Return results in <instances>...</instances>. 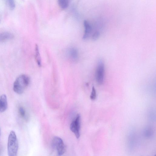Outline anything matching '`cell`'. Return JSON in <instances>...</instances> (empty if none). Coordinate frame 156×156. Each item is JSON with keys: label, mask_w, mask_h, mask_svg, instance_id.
<instances>
[{"label": "cell", "mask_w": 156, "mask_h": 156, "mask_svg": "<svg viewBox=\"0 0 156 156\" xmlns=\"http://www.w3.org/2000/svg\"><path fill=\"white\" fill-rule=\"evenodd\" d=\"M13 35L8 32H3L0 33V43H2L12 39Z\"/></svg>", "instance_id": "obj_8"}, {"label": "cell", "mask_w": 156, "mask_h": 156, "mask_svg": "<svg viewBox=\"0 0 156 156\" xmlns=\"http://www.w3.org/2000/svg\"><path fill=\"white\" fill-rule=\"evenodd\" d=\"M105 66L104 63L102 59L98 61L96 69L95 78L96 82L99 85L102 84L104 81Z\"/></svg>", "instance_id": "obj_3"}, {"label": "cell", "mask_w": 156, "mask_h": 156, "mask_svg": "<svg viewBox=\"0 0 156 156\" xmlns=\"http://www.w3.org/2000/svg\"><path fill=\"white\" fill-rule=\"evenodd\" d=\"M145 132L146 135H151V134L152 133V130L151 128L148 127L146 128L145 129Z\"/></svg>", "instance_id": "obj_16"}, {"label": "cell", "mask_w": 156, "mask_h": 156, "mask_svg": "<svg viewBox=\"0 0 156 156\" xmlns=\"http://www.w3.org/2000/svg\"><path fill=\"white\" fill-rule=\"evenodd\" d=\"M100 35V32L97 31L94 32L92 36V39L93 41H96L97 40L99 37Z\"/></svg>", "instance_id": "obj_14"}, {"label": "cell", "mask_w": 156, "mask_h": 156, "mask_svg": "<svg viewBox=\"0 0 156 156\" xmlns=\"http://www.w3.org/2000/svg\"><path fill=\"white\" fill-rule=\"evenodd\" d=\"M83 25L85 30L83 38L85 40L88 38L90 36L92 31V27L90 23L86 20L84 21Z\"/></svg>", "instance_id": "obj_6"}, {"label": "cell", "mask_w": 156, "mask_h": 156, "mask_svg": "<svg viewBox=\"0 0 156 156\" xmlns=\"http://www.w3.org/2000/svg\"><path fill=\"white\" fill-rule=\"evenodd\" d=\"M154 156H156V155H154Z\"/></svg>", "instance_id": "obj_17"}, {"label": "cell", "mask_w": 156, "mask_h": 156, "mask_svg": "<svg viewBox=\"0 0 156 156\" xmlns=\"http://www.w3.org/2000/svg\"><path fill=\"white\" fill-rule=\"evenodd\" d=\"M58 4L62 9H66L69 5V1L68 0H59L58 1Z\"/></svg>", "instance_id": "obj_11"}, {"label": "cell", "mask_w": 156, "mask_h": 156, "mask_svg": "<svg viewBox=\"0 0 156 156\" xmlns=\"http://www.w3.org/2000/svg\"><path fill=\"white\" fill-rule=\"evenodd\" d=\"M35 58L37 63L39 67L41 66V58L38 46L36 44L35 47Z\"/></svg>", "instance_id": "obj_10"}, {"label": "cell", "mask_w": 156, "mask_h": 156, "mask_svg": "<svg viewBox=\"0 0 156 156\" xmlns=\"http://www.w3.org/2000/svg\"><path fill=\"white\" fill-rule=\"evenodd\" d=\"M7 108V101L6 96L4 94H2L0 98V112H4Z\"/></svg>", "instance_id": "obj_7"}, {"label": "cell", "mask_w": 156, "mask_h": 156, "mask_svg": "<svg viewBox=\"0 0 156 156\" xmlns=\"http://www.w3.org/2000/svg\"><path fill=\"white\" fill-rule=\"evenodd\" d=\"M96 89L94 87L92 88L91 94L90 96V98L91 100H94L96 97Z\"/></svg>", "instance_id": "obj_12"}, {"label": "cell", "mask_w": 156, "mask_h": 156, "mask_svg": "<svg viewBox=\"0 0 156 156\" xmlns=\"http://www.w3.org/2000/svg\"><path fill=\"white\" fill-rule=\"evenodd\" d=\"M19 112L20 115L22 117H24L25 115V111L24 108L20 107L19 108Z\"/></svg>", "instance_id": "obj_15"}, {"label": "cell", "mask_w": 156, "mask_h": 156, "mask_svg": "<svg viewBox=\"0 0 156 156\" xmlns=\"http://www.w3.org/2000/svg\"><path fill=\"white\" fill-rule=\"evenodd\" d=\"M30 81V78L27 75L22 74L19 76L14 82L13 90L18 94H22L28 86Z\"/></svg>", "instance_id": "obj_1"}, {"label": "cell", "mask_w": 156, "mask_h": 156, "mask_svg": "<svg viewBox=\"0 0 156 156\" xmlns=\"http://www.w3.org/2000/svg\"><path fill=\"white\" fill-rule=\"evenodd\" d=\"M18 148V143L15 132L11 131L9 135L7 150L9 156H17Z\"/></svg>", "instance_id": "obj_2"}, {"label": "cell", "mask_w": 156, "mask_h": 156, "mask_svg": "<svg viewBox=\"0 0 156 156\" xmlns=\"http://www.w3.org/2000/svg\"><path fill=\"white\" fill-rule=\"evenodd\" d=\"M69 57L73 60H76L78 58V54L77 50L74 48H71L68 51Z\"/></svg>", "instance_id": "obj_9"}, {"label": "cell", "mask_w": 156, "mask_h": 156, "mask_svg": "<svg viewBox=\"0 0 156 156\" xmlns=\"http://www.w3.org/2000/svg\"><path fill=\"white\" fill-rule=\"evenodd\" d=\"M52 142L53 147L56 150L58 155L63 154L66 151V147L62 140L59 137L55 136Z\"/></svg>", "instance_id": "obj_4"}, {"label": "cell", "mask_w": 156, "mask_h": 156, "mask_svg": "<svg viewBox=\"0 0 156 156\" xmlns=\"http://www.w3.org/2000/svg\"><path fill=\"white\" fill-rule=\"evenodd\" d=\"M80 115L78 114L75 119L71 122L70 126L71 130L74 133L77 139H78L80 136Z\"/></svg>", "instance_id": "obj_5"}, {"label": "cell", "mask_w": 156, "mask_h": 156, "mask_svg": "<svg viewBox=\"0 0 156 156\" xmlns=\"http://www.w3.org/2000/svg\"><path fill=\"white\" fill-rule=\"evenodd\" d=\"M7 3L9 6L11 10H13L15 7V3L14 1L9 0L7 1Z\"/></svg>", "instance_id": "obj_13"}]
</instances>
